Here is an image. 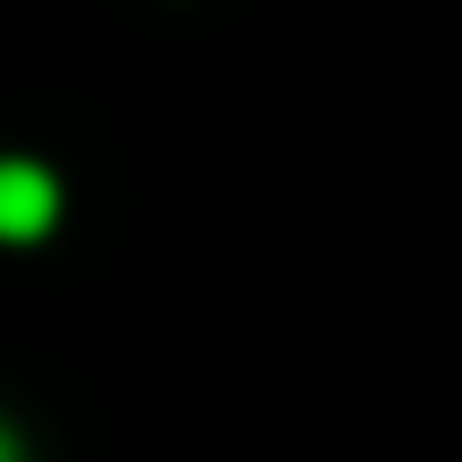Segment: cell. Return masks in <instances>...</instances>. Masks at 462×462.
<instances>
[{"mask_svg": "<svg viewBox=\"0 0 462 462\" xmlns=\"http://www.w3.org/2000/svg\"><path fill=\"white\" fill-rule=\"evenodd\" d=\"M0 462H18V437H9V428H0Z\"/></svg>", "mask_w": 462, "mask_h": 462, "instance_id": "7a4b0ae2", "label": "cell"}, {"mask_svg": "<svg viewBox=\"0 0 462 462\" xmlns=\"http://www.w3.org/2000/svg\"><path fill=\"white\" fill-rule=\"evenodd\" d=\"M52 209H61V192H52L44 166H35V157H0V236L26 245V236L52 227Z\"/></svg>", "mask_w": 462, "mask_h": 462, "instance_id": "6da1fadb", "label": "cell"}]
</instances>
